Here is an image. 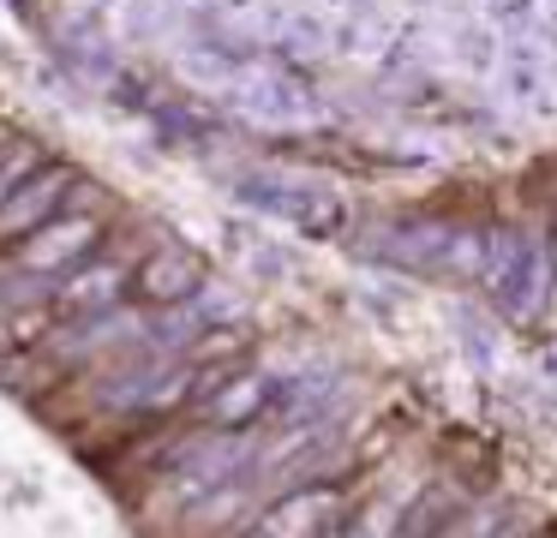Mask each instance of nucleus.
Here are the masks:
<instances>
[{
	"instance_id": "nucleus-1",
	"label": "nucleus",
	"mask_w": 557,
	"mask_h": 538,
	"mask_svg": "<svg viewBox=\"0 0 557 538\" xmlns=\"http://www.w3.org/2000/svg\"><path fill=\"white\" fill-rule=\"evenodd\" d=\"M198 287V263L181 258V251H162V258L145 263V293L150 299H186Z\"/></svg>"
},
{
	"instance_id": "nucleus-2",
	"label": "nucleus",
	"mask_w": 557,
	"mask_h": 538,
	"mask_svg": "<svg viewBox=\"0 0 557 538\" xmlns=\"http://www.w3.org/2000/svg\"><path fill=\"white\" fill-rule=\"evenodd\" d=\"M318 514H324V497H300V502H288V509H282L270 526H276V538H300Z\"/></svg>"
},
{
	"instance_id": "nucleus-3",
	"label": "nucleus",
	"mask_w": 557,
	"mask_h": 538,
	"mask_svg": "<svg viewBox=\"0 0 557 538\" xmlns=\"http://www.w3.org/2000/svg\"><path fill=\"white\" fill-rule=\"evenodd\" d=\"M258 395H264V389H258V383H234V389L222 395L216 418H246V413H252V406H258Z\"/></svg>"
}]
</instances>
